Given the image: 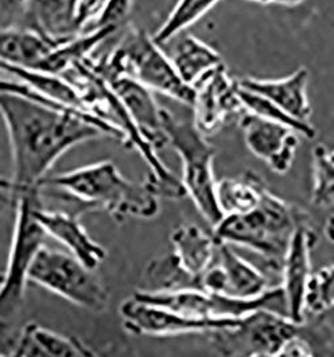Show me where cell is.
Returning a JSON list of instances; mask_svg holds the SVG:
<instances>
[{
	"label": "cell",
	"mask_w": 334,
	"mask_h": 357,
	"mask_svg": "<svg viewBox=\"0 0 334 357\" xmlns=\"http://www.w3.org/2000/svg\"><path fill=\"white\" fill-rule=\"evenodd\" d=\"M13 160V190L19 195H38L55 162L73 147L105 135L122 138L112 122L94 113L58 109L16 94H0Z\"/></svg>",
	"instance_id": "6da1fadb"
},
{
	"label": "cell",
	"mask_w": 334,
	"mask_h": 357,
	"mask_svg": "<svg viewBox=\"0 0 334 357\" xmlns=\"http://www.w3.org/2000/svg\"><path fill=\"white\" fill-rule=\"evenodd\" d=\"M61 190L87 209H103L118 221L150 220L160 213V195L150 185L128 179L112 161H99L61 173L42 182Z\"/></svg>",
	"instance_id": "7a4b0ae2"
},
{
	"label": "cell",
	"mask_w": 334,
	"mask_h": 357,
	"mask_svg": "<svg viewBox=\"0 0 334 357\" xmlns=\"http://www.w3.org/2000/svg\"><path fill=\"white\" fill-rule=\"evenodd\" d=\"M303 213L268 189L253 211L223 215L213 227V234L218 243L255 252L274 273H281L291 236Z\"/></svg>",
	"instance_id": "3957f363"
},
{
	"label": "cell",
	"mask_w": 334,
	"mask_h": 357,
	"mask_svg": "<svg viewBox=\"0 0 334 357\" xmlns=\"http://www.w3.org/2000/svg\"><path fill=\"white\" fill-rule=\"evenodd\" d=\"M163 128L167 145L173 147L182 163V185L195 208L207 222L214 227L223 214L217 201V183L214 176L215 150L198 130L192 121L175 118L165 109Z\"/></svg>",
	"instance_id": "277c9868"
},
{
	"label": "cell",
	"mask_w": 334,
	"mask_h": 357,
	"mask_svg": "<svg viewBox=\"0 0 334 357\" xmlns=\"http://www.w3.org/2000/svg\"><path fill=\"white\" fill-rule=\"evenodd\" d=\"M38 195H19L15 199V222L8 257L0 278V321L8 320L23 308L30 271L47 234L35 217V206L42 199Z\"/></svg>",
	"instance_id": "5b68a950"
},
{
	"label": "cell",
	"mask_w": 334,
	"mask_h": 357,
	"mask_svg": "<svg viewBox=\"0 0 334 357\" xmlns=\"http://www.w3.org/2000/svg\"><path fill=\"white\" fill-rule=\"evenodd\" d=\"M301 321L285 313L258 309L230 328L211 331L208 340L223 356H281L284 348L300 332Z\"/></svg>",
	"instance_id": "8992f818"
},
{
	"label": "cell",
	"mask_w": 334,
	"mask_h": 357,
	"mask_svg": "<svg viewBox=\"0 0 334 357\" xmlns=\"http://www.w3.org/2000/svg\"><path fill=\"white\" fill-rule=\"evenodd\" d=\"M94 272L73 255L45 245L32 264L30 282L79 308L100 313L107 308L110 294Z\"/></svg>",
	"instance_id": "52a82bcc"
},
{
	"label": "cell",
	"mask_w": 334,
	"mask_h": 357,
	"mask_svg": "<svg viewBox=\"0 0 334 357\" xmlns=\"http://www.w3.org/2000/svg\"><path fill=\"white\" fill-rule=\"evenodd\" d=\"M123 56L128 75L154 93L192 106L195 89L178 74L174 63L154 36L141 29L131 30L116 47Z\"/></svg>",
	"instance_id": "ba28073f"
},
{
	"label": "cell",
	"mask_w": 334,
	"mask_h": 357,
	"mask_svg": "<svg viewBox=\"0 0 334 357\" xmlns=\"http://www.w3.org/2000/svg\"><path fill=\"white\" fill-rule=\"evenodd\" d=\"M123 328L135 336L170 337L190 333H208L211 331L230 328L242 319L202 320L185 316L172 309L160 307L132 294L119 307Z\"/></svg>",
	"instance_id": "9c48e42d"
},
{
	"label": "cell",
	"mask_w": 334,
	"mask_h": 357,
	"mask_svg": "<svg viewBox=\"0 0 334 357\" xmlns=\"http://www.w3.org/2000/svg\"><path fill=\"white\" fill-rule=\"evenodd\" d=\"M239 128L243 131L246 146L257 158L275 174H287L300 146L301 135L297 131L246 112L241 114Z\"/></svg>",
	"instance_id": "30bf717a"
},
{
	"label": "cell",
	"mask_w": 334,
	"mask_h": 357,
	"mask_svg": "<svg viewBox=\"0 0 334 357\" xmlns=\"http://www.w3.org/2000/svg\"><path fill=\"white\" fill-rule=\"evenodd\" d=\"M317 243V231L305 211L291 236L281 269L287 316L298 323L305 319V292L313 273L312 252Z\"/></svg>",
	"instance_id": "8fae6325"
},
{
	"label": "cell",
	"mask_w": 334,
	"mask_h": 357,
	"mask_svg": "<svg viewBox=\"0 0 334 357\" xmlns=\"http://www.w3.org/2000/svg\"><path fill=\"white\" fill-rule=\"evenodd\" d=\"M201 289L236 298H255L269 289V284L268 277L230 244L218 243L215 260L201 277Z\"/></svg>",
	"instance_id": "7c38bea8"
},
{
	"label": "cell",
	"mask_w": 334,
	"mask_h": 357,
	"mask_svg": "<svg viewBox=\"0 0 334 357\" xmlns=\"http://www.w3.org/2000/svg\"><path fill=\"white\" fill-rule=\"evenodd\" d=\"M194 125L198 130L213 134L233 115L242 114L243 106L238 94V81L231 79L225 66L210 73L195 86Z\"/></svg>",
	"instance_id": "4fadbf2b"
},
{
	"label": "cell",
	"mask_w": 334,
	"mask_h": 357,
	"mask_svg": "<svg viewBox=\"0 0 334 357\" xmlns=\"http://www.w3.org/2000/svg\"><path fill=\"white\" fill-rule=\"evenodd\" d=\"M35 217L47 237L63 245L75 259L87 268H96L106 259V249L87 233L77 213L46 209L42 199L35 206Z\"/></svg>",
	"instance_id": "5bb4252c"
},
{
	"label": "cell",
	"mask_w": 334,
	"mask_h": 357,
	"mask_svg": "<svg viewBox=\"0 0 334 357\" xmlns=\"http://www.w3.org/2000/svg\"><path fill=\"white\" fill-rule=\"evenodd\" d=\"M134 125L144 138L160 150L167 146L163 128V112L154 97V91L130 75H123L109 83Z\"/></svg>",
	"instance_id": "9a60e30c"
},
{
	"label": "cell",
	"mask_w": 334,
	"mask_h": 357,
	"mask_svg": "<svg viewBox=\"0 0 334 357\" xmlns=\"http://www.w3.org/2000/svg\"><path fill=\"white\" fill-rule=\"evenodd\" d=\"M79 4L80 0H26L20 26L61 43L82 33Z\"/></svg>",
	"instance_id": "2e32d148"
},
{
	"label": "cell",
	"mask_w": 334,
	"mask_h": 357,
	"mask_svg": "<svg viewBox=\"0 0 334 357\" xmlns=\"http://www.w3.org/2000/svg\"><path fill=\"white\" fill-rule=\"evenodd\" d=\"M238 83L241 87L268 98L297 121L310 122L313 112L308 98L309 71L306 67H300L281 79L243 78Z\"/></svg>",
	"instance_id": "e0dca14e"
},
{
	"label": "cell",
	"mask_w": 334,
	"mask_h": 357,
	"mask_svg": "<svg viewBox=\"0 0 334 357\" xmlns=\"http://www.w3.org/2000/svg\"><path fill=\"white\" fill-rule=\"evenodd\" d=\"M172 257L176 265L201 284V277L215 260L218 241L195 224H181L170 236Z\"/></svg>",
	"instance_id": "ac0fdd59"
},
{
	"label": "cell",
	"mask_w": 334,
	"mask_h": 357,
	"mask_svg": "<svg viewBox=\"0 0 334 357\" xmlns=\"http://www.w3.org/2000/svg\"><path fill=\"white\" fill-rule=\"evenodd\" d=\"M11 356L90 357L96 352L79 339L54 332L31 321L10 345Z\"/></svg>",
	"instance_id": "d6986e66"
},
{
	"label": "cell",
	"mask_w": 334,
	"mask_h": 357,
	"mask_svg": "<svg viewBox=\"0 0 334 357\" xmlns=\"http://www.w3.org/2000/svg\"><path fill=\"white\" fill-rule=\"evenodd\" d=\"M185 33L172 39L175 40V45L170 58L181 78L195 89L210 73L223 66L222 58L218 51L207 43L191 33Z\"/></svg>",
	"instance_id": "ffe728a7"
},
{
	"label": "cell",
	"mask_w": 334,
	"mask_h": 357,
	"mask_svg": "<svg viewBox=\"0 0 334 357\" xmlns=\"http://www.w3.org/2000/svg\"><path fill=\"white\" fill-rule=\"evenodd\" d=\"M0 70L14 75L17 81L23 82L38 94L52 102H56L70 109L93 113L89 110L75 84L73 82L67 81L63 75H56L38 68L10 65L4 62H0Z\"/></svg>",
	"instance_id": "44dd1931"
},
{
	"label": "cell",
	"mask_w": 334,
	"mask_h": 357,
	"mask_svg": "<svg viewBox=\"0 0 334 357\" xmlns=\"http://www.w3.org/2000/svg\"><path fill=\"white\" fill-rule=\"evenodd\" d=\"M116 30V27H99L78 33L58 43L35 68L63 75L64 73L73 70L75 66L89 61L91 52Z\"/></svg>",
	"instance_id": "7402d4cb"
},
{
	"label": "cell",
	"mask_w": 334,
	"mask_h": 357,
	"mask_svg": "<svg viewBox=\"0 0 334 357\" xmlns=\"http://www.w3.org/2000/svg\"><path fill=\"white\" fill-rule=\"evenodd\" d=\"M58 43L23 26L0 27V62L35 68Z\"/></svg>",
	"instance_id": "603a6c76"
},
{
	"label": "cell",
	"mask_w": 334,
	"mask_h": 357,
	"mask_svg": "<svg viewBox=\"0 0 334 357\" xmlns=\"http://www.w3.org/2000/svg\"><path fill=\"white\" fill-rule=\"evenodd\" d=\"M268 190L265 181L253 172L229 177L217 183V201L223 215L243 214L258 206Z\"/></svg>",
	"instance_id": "cb8c5ba5"
},
{
	"label": "cell",
	"mask_w": 334,
	"mask_h": 357,
	"mask_svg": "<svg viewBox=\"0 0 334 357\" xmlns=\"http://www.w3.org/2000/svg\"><path fill=\"white\" fill-rule=\"evenodd\" d=\"M220 1L221 0H178L169 17L153 35L155 42L160 46L167 45L176 35L186 31L194 23L205 17Z\"/></svg>",
	"instance_id": "d4e9b609"
},
{
	"label": "cell",
	"mask_w": 334,
	"mask_h": 357,
	"mask_svg": "<svg viewBox=\"0 0 334 357\" xmlns=\"http://www.w3.org/2000/svg\"><path fill=\"white\" fill-rule=\"evenodd\" d=\"M238 94L243 106V110L246 113L255 114L261 118L269 119L273 122H278L282 125H287L289 128L294 129L300 135H303L308 139H313L317 134L313 125L310 122H301L297 121L296 118L290 116L289 114L285 113L280 106L273 103L268 98L262 97L257 93H253L250 90H246L241 87L238 83Z\"/></svg>",
	"instance_id": "484cf974"
},
{
	"label": "cell",
	"mask_w": 334,
	"mask_h": 357,
	"mask_svg": "<svg viewBox=\"0 0 334 357\" xmlns=\"http://www.w3.org/2000/svg\"><path fill=\"white\" fill-rule=\"evenodd\" d=\"M312 204L317 208L334 205V158L332 153L322 145L312 150Z\"/></svg>",
	"instance_id": "4316f807"
},
{
	"label": "cell",
	"mask_w": 334,
	"mask_h": 357,
	"mask_svg": "<svg viewBox=\"0 0 334 357\" xmlns=\"http://www.w3.org/2000/svg\"><path fill=\"white\" fill-rule=\"evenodd\" d=\"M334 308V264L312 273L305 292V316L324 314Z\"/></svg>",
	"instance_id": "83f0119b"
},
{
	"label": "cell",
	"mask_w": 334,
	"mask_h": 357,
	"mask_svg": "<svg viewBox=\"0 0 334 357\" xmlns=\"http://www.w3.org/2000/svg\"><path fill=\"white\" fill-rule=\"evenodd\" d=\"M132 7V0H109L102 14L98 17L91 30L99 27H116L128 17ZM89 31V30H87Z\"/></svg>",
	"instance_id": "f1b7e54d"
},
{
	"label": "cell",
	"mask_w": 334,
	"mask_h": 357,
	"mask_svg": "<svg viewBox=\"0 0 334 357\" xmlns=\"http://www.w3.org/2000/svg\"><path fill=\"white\" fill-rule=\"evenodd\" d=\"M0 94H16V96L30 98V99H33V100L46 103V105L58 107V109H70V107L62 106V105H59L56 102H52V100H50L47 98L38 94L35 90H32L31 87H29L27 84H24L23 82L20 81H8V79H1L0 78ZM73 110H75V109H73Z\"/></svg>",
	"instance_id": "f546056e"
},
{
	"label": "cell",
	"mask_w": 334,
	"mask_h": 357,
	"mask_svg": "<svg viewBox=\"0 0 334 357\" xmlns=\"http://www.w3.org/2000/svg\"><path fill=\"white\" fill-rule=\"evenodd\" d=\"M107 1L109 0H80L78 17H79L82 33L91 30L93 24L96 23L98 17L102 14Z\"/></svg>",
	"instance_id": "4dcf8cb0"
},
{
	"label": "cell",
	"mask_w": 334,
	"mask_h": 357,
	"mask_svg": "<svg viewBox=\"0 0 334 357\" xmlns=\"http://www.w3.org/2000/svg\"><path fill=\"white\" fill-rule=\"evenodd\" d=\"M26 0H0V17L20 19Z\"/></svg>",
	"instance_id": "1f68e13d"
},
{
	"label": "cell",
	"mask_w": 334,
	"mask_h": 357,
	"mask_svg": "<svg viewBox=\"0 0 334 357\" xmlns=\"http://www.w3.org/2000/svg\"><path fill=\"white\" fill-rule=\"evenodd\" d=\"M325 236L331 243H334V215H331L325 224Z\"/></svg>",
	"instance_id": "d6a6232c"
},
{
	"label": "cell",
	"mask_w": 334,
	"mask_h": 357,
	"mask_svg": "<svg viewBox=\"0 0 334 357\" xmlns=\"http://www.w3.org/2000/svg\"><path fill=\"white\" fill-rule=\"evenodd\" d=\"M253 1H258V3H282V4H294V3H300L301 0H253Z\"/></svg>",
	"instance_id": "836d02e7"
},
{
	"label": "cell",
	"mask_w": 334,
	"mask_h": 357,
	"mask_svg": "<svg viewBox=\"0 0 334 357\" xmlns=\"http://www.w3.org/2000/svg\"><path fill=\"white\" fill-rule=\"evenodd\" d=\"M8 324H6V323H1L0 321V331H3V329H6V326H7Z\"/></svg>",
	"instance_id": "e575fe53"
},
{
	"label": "cell",
	"mask_w": 334,
	"mask_h": 357,
	"mask_svg": "<svg viewBox=\"0 0 334 357\" xmlns=\"http://www.w3.org/2000/svg\"><path fill=\"white\" fill-rule=\"evenodd\" d=\"M331 153H332V155H333V158H334V150H333V151H331Z\"/></svg>",
	"instance_id": "d590c367"
}]
</instances>
